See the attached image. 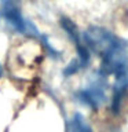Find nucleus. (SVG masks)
I'll list each match as a JSON object with an SVG mask.
<instances>
[{
  "mask_svg": "<svg viewBox=\"0 0 128 132\" xmlns=\"http://www.w3.org/2000/svg\"><path fill=\"white\" fill-rule=\"evenodd\" d=\"M0 74H2V68H0Z\"/></svg>",
  "mask_w": 128,
  "mask_h": 132,
  "instance_id": "nucleus-5",
  "label": "nucleus"
},
{
  "mask_svg": "<svg viewBox=\"0 0 128 132\" xmlns=\"http://www.w3.org/2000/svg\"><path fill=\"white\" fill-rule=\"evenodd\" d=\"M73 124H74V128H76L77 132H92L91 128L88 127V124L85 122V120L80 114H76V117L73 120Z\"/></svg>",
  "mask_w": 128,
  "mask_h": 132,
  "instance_id": "nucleus-4",
  "label": "nucleus"
},
{
  "mask_svg": "<svg viewBox=\"0 0 128 132\" xmlns=\"http://www.w3.org/2000/svg\"><path fill=\"white\" fill-rule=\"evenodd\" d=\"M80 99L81 102H84L85 105L91 107H98L99 105H102L105 102V92H103L102 87L97 84L83 91L80 94Z\"/></svg>",
  "mask_w": 128,
  "mask_h": 132,
  "instance_id": "nucleus-3",
  "label": "nucleus"
},
{
  "mask_svg": "<svg viewBox=\"0 0 128 132\" xmlns=\"http://www.w3.org/2000/svg\"><path fill=\"white\" fill-rule=\"evenodd\" d=\"M83 41H84L87 48L94 51L102 59L124 51V44L117 36H114L113 33H110L106 29L98 26L87 29L85 33L83 35Z\"/></svg>",
  "mask_w": 128,
  "mask_h": 132,
  "instance_id": "nucleus-1",
  "label": "nucleus"
},
{
  "mask_svg": "<svg viewBox=\"0 0 128 132\" xmlns=\"http://www.w3.org/2000/svg\"><path fill=\"white\" fill-rule=\"evenodd\" d=\"M2 3H3V14L12 26L22 33H29V35L37 36L36 28L30 22H28V21L22 18L17 0H2Z\"/></svg>",
  "mask_w": 128,
  "mask_h": 132,
  "instance_id": "nucleus-2",
  "label": "nucleus"
}]
</instances>
